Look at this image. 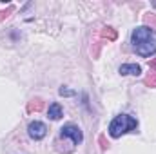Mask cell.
<instances>
[{
	"mask_svg": "<svg viewBox=\"0 0 156 154\" xmlns=\"http://www.w3.org/2000/svg\"><path fill=\"white\" fill-rule=\"evenodd\" d=\"M118 73L122 76H140L142 75V67L138 64H123V65H120Z\"/></svg>",
	"mask_w": 156,
	"mask_h": 154,
	"instance_id": "5",
	"label": "cell"
},
{
	"mask_svg": "<svg viewBox=\"0 0 156 154\" xmlns=\"http://www.w3.org/2000/svg\"><path fill=\"white\" fill-rule=\"evenodd\" d=\"M131 44H133V49L136 51L138 56L151 58L156 54V31L147 26H140L133 31Z\"/></svg>",
	"mask_w": 156,
	"mask_h": 154,
	"instance_id": "1",
	"label": "cell"
},
{
	"mask_svg": "<svg viewBox=\"0 0 156 154\" xmlns=\"http://www.w3.org/2000/svg\"><path fill=\"white\" fill-rule=\"evenodd\" d=\"M47 116L51 118V120H60L62 116H64V109H62V105L60 103H51L49 105V109H47Z\"/></svg>",
	"mask_w": 156,
	"mask_h": 154,
	"instance_id": "6",
	"label": "cell"
},
{
	"mask_svg": "<svg viewBox=\"0 0 156 154\" xmlns=\"http://www.w3.org/2000/svg\"><path fill=\"white\" fill-rule=\"evenodd\" d=\"M136 129H138V120L136 118H133V116H129V114H118L111 120L107 132H109L111 138L118 140L120 136H123L127 132H133Z\"/></svg>",
	"mask_w": 156,
	"mask_h": 154,
	"instance_id": "2",
	"label": "cell"
},
{
	"mask_svg": "<svg viewBox=\"0 0 156 154\" xmlns=\"http://www.w3.org/2000/svg\"><path fill=\"white\" fill-rule=\"evenodd\" d=\"M27 134H29L31 140L40 142V140H44V138L47 136V125H45L44 121L35 120V121H31V123L27 125Z\"/></svg>",
	"mask_w": 156,
	"mask_h": 154,
	"instance_id": "4",
	"label": "cell"
},
{
	"mask_svg": "<svg viewBox=\"0 0 156 154\" xmlns=\"http://www.w3.org/2000/svg\"><path fill=\"white\" fill-rule=\"evenodd\" d=\"M60 138L71 140V143L76 147V145H80V143L83 142V132H82V129H80L78 125L67 123V125H64V127L60 129Z\"/></svg>",
	"mask_w": 156,
	"mask_h": 154,
	"instance_id": "3",
	"label": "cell"
},
{
	"mask_svg": "<svg viewBox=\"0 0 156 154\" xmlns=\"http://www.w3.org/2000/svg\"><path fill=\"white\" fill-rule=\"evenodd\" d=\"M58 94H60V96H75L76 93H75V91H71V89H67V87H60Z\"/></svg>",
	"mask_w": 156,
	"mask_h": 154,
	"instance_id": "7",
	"label": "cell"
}]
</instances>
